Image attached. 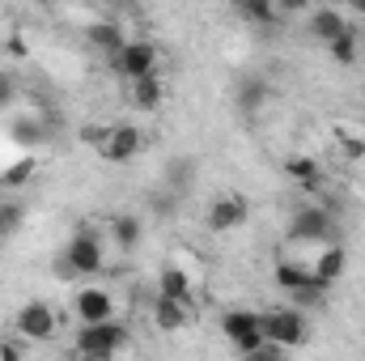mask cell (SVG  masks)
<instances>
[{
	"mask_svg": "<svg viewBox=\"0 0 365 361\" xmlns=\"http://www.w3.org/2000/svg\"><path fill=\"white\" fill-rule=\"evenodd\" d=\"M289 243H319V247L340 243V225H336L331 208L327 204H302L289 217Z\"/></svg>",
	"mask_w": 365,
	"mask_h": 361,
	"instance_id": "cell-1",
	"label": "cell"
},
{
	"mask_svg": "<svg viewBox=\"0 0 365 361\" xmlns=\"http://www.w3.org/2000/svg\"><path fill=\"white\" fill-rule=\"evenodd\" d=\"M158 64H162V51H158V43H149V39H128V43L110 56V73L123 77L128 86H132V81H145V77H158Z\"/></svg>",
	"mask_w": 365,
	"mask_h": 361,
	"instance_id": "cell-2",
	"label": "cell"
},
{
	"mask_svg": "<svg viewBox=\"0 0 365 361\" xmlns=\"http://www.w3.org/2000/svg\"><path fill=\"white\" fill-rule=\"evenodd\" d=\"M102 264H106V251H102V238L93 230H77L68 238L64 255L56 260L60 276H93V272H102Z\"/></svg>",
	"mask_w": 365,
	"mask_h": 361,
	"instance_id": "cell-3",
	"label": "cell"
},
{
	"mask_svg": "<svg viewBox=\"0 0 365 361\" xmlns=\"http://www.w3.org/2000/svg\"><path fill=\"white\" fill-rule=\"evenodd\" d=\"M128 340H132V332H128V323H119V319H106V323H90V327H77V357H115L119 349H128Z\"/></svg>",
	"mask_w": 365,
	"mask_h": 361,
	"instance_id": "cell-4",
	"label": "cell"
},
{
	"mask_svg": "<svg viewBox=\"0 0 365 361\" xmlns=\"http://www.w3.org/2000/svg\"><path fill=\"white\" fill-rule=\"evenodd\" d=\"M259 319H264V340H268V345H280V349H297V345H306V336H310L306 310H297V306L264 310Z\"/></svg>",
	"mask_w": 365,
	"mask_h": 361,
	"instance_id": "cell-5",
	"label": "cell"
},
{
	"mask_svg": "<svg viewBox=\"0 0 365 361\" xmlns=\"http://www.w3.org/2000/svg\"><path fill=\"white\" fill-rule=\"evenodd\" d=\"M221 332H225V340H230L238 353H251V349L268 345V340H264V319H259V310H225V315H221Z\"/></svg>",
	"mask_w": 365,
	"mask_h": 361,
	"instance_id": "cell-6",
	"label": "cell"
},
{
	"mask_svg": "<svg viewBox=\"0 0 365 361\" xmlns=\"http://www.w3.org/2000/svg\"><path fill=\"white\" fill-rule=\"evenodd\" d=\"M73 315H77L81 327L115 319V298H110V289H102V285H81L77 298H73Z\"/></svg>",
	"mask_w": 365,
	"mask_h": 361,
	"instance_id": "cell-7",
	"label": "cell"
},
{
	"mask_svg": "<svg viewBox=\"0 0 365 361\" xmlns=\"http://www.w3.org/2000/svg\"><path fill=\"white\" fill-rule=\"evenodd\" d=\"M140 145H145V136H140V128H132V123H115V128H106V132H102V141H98L102 158H106V162H115V166L132 162V158L140 153Z\"/></svg>",
	"mask_w": 365,
	"mask_h": 361,
	"instance_id": "cell-8",
	"label": "cell"
},
{
	"mask_svg": "<svg viewBox=\"0 0 365 361\" xmlns=\"http://www.w3.org/2000/svg\"><path fill=\"white\" fill-rule=\"evenodd\" d=\"M247 217H251V204H247L242 195H221V200H212V204H208L204 225H208L212 234H230V230H242V225H247Z\"/></svg>",
	"mask_w": 365,
	"mask_h": 361,
	"instance_id": "cell-9",
	"label": "cell"
},
{
	"mask_svg": "<svg viewBox=\"0 0 365 361\" xmlns=\"http://www.w3.org/2000/svg\"><path fill=\"white\" fill-rule=\"evenodd\" d=\"M13 332H17L21 340H51V332H56V310H51L47 302H26V306L17 310V319H13Z\"/></svg>",
	"mask_w": 365,
	"mask_h": 361,
	"instance_id": "cell-10",
	"label": "cell"
},
{
	"mask_svg": "<svg viewBox=\"0 0 365 361\" xmlns=\"http://www.w3.org/2000/svg\"><path fill=\"white\" fill-rule=\"evenodd\" d=\"M306 268H310V276H314L323 289H331V285H336V280L349 272V251H344L340 243H331V247H319V251H314V260H310Z\"/></svg>",
	"mask_w": 365,
	"mask_h": 361,
	"instance_id": "cell-11",
	"label": "cell"
},
{
	"mask_svg": "<svg viewBox=\"0 0 365 361\" xmlns=\"http://www.w3.org/2000/svg\"><path fill=\"white\" fill-rule=\"evenodd\" d=\"M158 298H170V302L191 306V302H195V293H191V276H187L179 264H162V272H158Z\"/></svg>",
	"mask_w": 365,
	"mask_h": 361,
	"instance_id": "cell-12",
	"label": "cell"
},
{
	"mask_svg": "<svg viewBox=\"0 0 365 361\" xmlns=\"http://www.w3.org/2000/svg\"><path fill=\"white\" fill-rule=\"evenodd\" d=\"M310 34H314L319 43H336L340 34H349V17H344L340 9L323 4V9H314V13H310Z\"/></svg>",
	"mask_w": 365,
	"mask_h": 361,
	"instance_id": "cell-13",
	"label": "cell"
},
{
	"mask_svg": "<svg viewBox=\"0 0 365 361\" xmlns=\"http://www.w3.org/2000/svg\"><path fill=\"white\" fill-rule=\"evenodd\" d=\"M153 323H158V332H182L187 323H191V306H182V302H170V298H153Z\"/></svg>",
	"mask_w": 365,
	"mask_h": 361,
	"instance_id": "cell-14",
	"label": "cell"
},
{
	"mask_svg": "<svg viewBox=\"0 0 365 361\" xmlns=\"http://www.w3.org/2000/svg\"><path fill=\"white\" fill-rule=\"evenodd\" d=\"M140 234H145V221H140L136 213H115V217H110V238H115L119 251H136Z\"/></svg>",
	"mask_w": 365,
	"mask_h": 361,
	"instance_id": "cell-15",
	"label": "cell"
},
{
	"mask_svg": "<svg viewBox=\"0 0 365 361\" xmlns=\"http://www.w3.org/2000/svg\"><path fill=\"white\" fill-rule=\"evenodd\" d=\"M9 136H13L21 149H34V145H43V141H47V123H43L38 115H13Z\"/></svg>",
	"mask_w": 365,
	"mask_h": 361,
	"instance_id": "cell-16",
	"label": "cell"
},
{
	"mask_svg": "<svg viewBox=\"0 0 365 361\" xmlns=\"http://www.w3.org/2000/svg\"><path fill=\"white\" fill-rule=\"evenodd\" d=\"M86 39H90L98 51H106V60L128 43V34H123V26H119V21H93L90 30H86Z\"/></svg>",
	"mask_w": 365,
	"mask_h": 361,
	"instance_id": "cell-17",
	"label": "cell"
},
{
	"mask_svg": "<svg viewBox=\"0 0 365 361\" xmlns=\"http://www.w3.org/2000/svg\"><path fill=\"white\" fill-rule=\"evenodd\" d=\"M284 175H289L293 183H302L306 191H319V183H323L319 162H314V158H306V153H293V158H284Z\"/></svg>",
	"mask_w": 365,
	"mask_h": 361,
	"instance_id": "cell-18",
	"label": "cell"
},
{
	"mask_svg": "<svg viewBox=\"0 0 365 361\" xmlns=\"http://www.w3.org/2000/svg\"><path fill=\"white\" fill-rule=\"evenodd\" d=\"M128 93H132V106H136V111H158V106L166 102V86H162V77L132 81V86H128Z\"/></svg>",
	"mask_w": 365,
	"mask_h": 361,
	"instance_id": "cell-19",
	"label": "cell"
},
{
	"mask_svg": "<svg viewBox=\"0 0 365 361\" xmlns=\"http://www.w3.org/2000/svg\"><path fill=\"white\" fill-rule=\"evenodd\" d=\"M272 280L284 289V293H297V289H306V285H314V276L306 264H297V260H280L272 272Z\"/></svg>",
	"mask_w": 365,
	"mask_h": 361,
	"instance_id": "cell-20",
	"label": "cell"
},
{
	"mask_svg": "<svg viewBox=\"0 0 365 361\" xmlns=\"http://www.w3.org/2000/svg\"><path fill=\"white\" fill-rule=\"evenodd\" d=\"M327 51H331V64L353 68L361 60V34H357V26H349V34H340L336 43H327Z\"/></svg>",
	"mask_w": 365,
	"mask_h": 361,
	"instance_id": "cell-21",
	"label": "cell"
},
{
	"mask_svg": "<svg viewBox=\"0 0 365 361\" xmlns=\"http://www.w3.org/2000/svg\"><path fill=\"white\" fill-rule=\"evenodd\" d=\"M234 9H238V17L251 21V26H272L276 17H280V9H276L272 0H238Z\"/></svg>",
	"mask_w": 365,
	"mask_h": 361,
	"instance_id": "cell-22",
	"label": "cell"
},
{
	"mask_svg": "<svg viewBox=\"0 0 365 361\" xmlns=\"http://www.w3.org/2000/svg\"><path fill=\"white\" fill-rule=\"evenodd\" d=\"M21 225H26V204H17V200H0V243L13 238Z\"/></svg>",
	"mask_w": 365,
	"mask_h": 361,
	"instance_id": "cell-23",
	"label": "cell"
},
{
	"mask_svg": "<svg viewBox=\"0 0 365 361\" xmlns=\"http://www.w3.org/2000/svg\"><path fill=\"white\" fill-rule=\"evenodd\" d=\"M30 179H34V158H30V153L13 158V162L0 171V183H4V187H26Z\"/></svg>",
	"mask_w": 365,
	"mask_h": 361,
	"instance_id": "cell-24",
	"label": "cell"
},
{
	"mask_svg": "<svg viewBox=\"0 0 365 361\" xmlns=\"http://www.w3.org/2000/svg\"><path fill=\"white\" fill-rule=\"evenodd\" d=\"M264 98H268V86H264L259 77H247V81L238 86V106H242V111H259Z\"/></svg>",
	"mask_w": 365,
	"mask_h": 361,
	"instance_id": "cell-25",
	"label": "cell"
},
{
	"mask_svg": "<svg viewBox=\"0 0 365 361\" xmlns=\"http://www.w3.org/2000/svg\"><path fill=\"white\" fill-rule=\"evenodd\" d=\"M289 298H293L297 310H302V306H323V302H327V289L314 280V285H306V289H297V293H289Z\"/></svg>",
	"mask_w": 365,
	"mask_h": 361,
	"instance_id": "cell-26",
	"label": "cell"
},
{
	"mask_svg": "<svg viewBox=\"0 0 365 361\" xmlns=\"http://www.w3.org/2000/svg\"><path fill=\"white\" fill-rule=\"evenodd\" d=\"M336 141H340L344 158H365V136H361V132H349V128H340V132H336Z\"/></svg>",
	"mask_w": 365,
	"mask_h": 361,
	"instance_id": "cell-27",
	"label": "cell"
},
{
	"mask_svg": "<svg viewBox=\"0 0 365 361\" xmlns=\"http://www.w3.org/2000/svg\"><path fill=\"white\" fill-rule=\"evenodd\" d=\"M13 102H17V73L0 68V111H9Z\"/></svg>",
	"mask_w": 365,
	"mask_h": 361,
	"instance_id": "cell-28",
	"label": "cell"
},
{
	"mask_svg": "<svg viewBox=\"0 0 365 361\" xmlns=\"http://www.w3.org/2000/svg\"><path fill=\"white\" fill-rule=\"evenodd\" d=\"M242 361H289V349H280V345H259V349L242 353Z\"/></svg>",
	"mask_w": 365,
	"mask_h": 361,
	"instance_id": "cell-29",
	"label": "cell"
},
{
	"mask_svg": "<svg viewBox=\"0 0 365 361\" xmlns=\"http://www.w3.org/2000/svg\"><path fill=\"white\" fill-rule=\"evenodd\" d=\"M0 361H21V345L17 340H0Z\"/></svg>",
	"mask_w": 365,
	"mask_h": 361,
	"instance_id": "cell-30",
	"label": "cell"
},
{
	"mask_svg": "<svg viewBox=\"0 0 365 361\" xmlns=\"http://www.w3.org/2000/svg\"><path fill=\"white\" fill-rule=\"evenodd\" d=\"M4 47H9V56H26V43H21V39H9Z\"/></svg>",
	"mask_w": 365,
	"mask_h": 361,
	"instance_id": "cell-31",
	"label": "cell"
},
{
	"mask_svg": "<svg viewBox=\"0 0 365 361\" xmlns=\"http://www.w3.org/2000/svg\"><path fill=\"white\" fill-rule=\"evenodd\" d=\"M353 13H365V0H357V4H353Z\"/></svg>",
	"mask_w": 365,
	"mask_h": 361,
	"instance_id": "cell-32",
	"label": "cell"
},
{
	"mask_svg": "<svg viewBox=\"0 0 365 361\" xmlns=\"http://www.w3.org/2000/svg\"><path fill=\"white\" fill-rule=\"evenodd\" d=\"M77 361H106V357H77ZM110 361H115V357H110Z\"/></svg>",
	"mask_w": 365,
	"mask_h": 361,
	"instance_id": "cell-33",
	"label": "cell"
},
{
	"mask_svg": "<svg viewBox=\"0 0 365 361\" xmlns=\"http://www.w3.org/2000/svg\"><path fill=\"white\" fill-rule=\"evenodd\" d=\"M361 51H365V34H361Z\"/></svg>",
	"mask_w": 365,
	"mask_h": 361,
	"instance_id": "cell-34",
	"label": "cell"
}]
</instances>
